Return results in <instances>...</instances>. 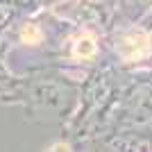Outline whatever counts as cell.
Instances as JSON below:
<instances>
[{
	"label": "cell",
	"mask_w": 152,
	"mask_h": 152,
	"mask_svg": "<svg viewBox=\"0 0 152 152\" xmlns=\"http://www.w3.org/2000/svg\"><path fill=\"white\" fill-rule=\"evenodd\" d=\"M152 50V37L145 30H127L121 39H118V55L123 61H141L145 59Z\"/></svg>",
	"instance_id": "obj_1"
},
{
	"label": "cell",
	"mask_w": 152,
	"mask_h": 152,
	"mask_svg": "<svg viewBox=\"0 0 152 152\" xmlns=\"http://www.w3.org/2000/svg\"><path fill=\"white\" fill-rule=\"evenodd\" d=\"M95 52H98V43L93 34H80L73 41V55L77 59H93Z\"/></svg>",
	"instance_id": "obj_2"
},
{
	"label": "cell",
	"mask_w": 152,
	"mask_h": 152,
	"mask_svg": "<svg viewBox=\"0 0 152 152\" xmlns=\"http://www.w3.org/2000/svg\"><path fill=\"white\" fill-rule=\"evenodd\" d=\"M20 39H23V43H27V45L41 43V39H43L41 27H39V25H25V27H23V32H20Z\"/></svg>",
	"instance_id": "obj_3"
},
{
	"label": "cell",
	"mask_w": 152,
	"mask_h": 152,
	"mask_svg": "<svg viewBox=\"0 0 152 152\" xmlns=\"http://www.w3.org/2000/svg\"><path fill=\"white\" fill-rule=\"evenodd\" d=\"M45 152H73V150H70L68 143H64V141H57V143H52V145L48 148Z\"/></svg>",
	"instance_id": "obj_4"
}]
</instances>
